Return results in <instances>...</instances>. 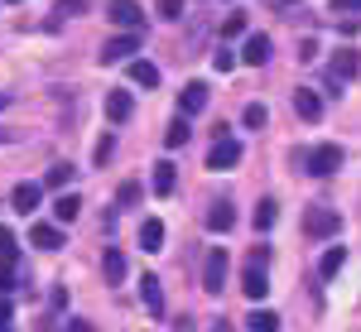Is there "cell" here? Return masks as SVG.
I'll return each instance as SVG.
<instances>
[{
    "instance_id": "obj_1",
    "label": "cell",
    "mask_w": 361,
    "mask_h": 332,
    "mask_svg": "<svg viewBox=\"0 0 361 332\" xmlns=\"http://www.w3.org/2000/svg\"><path fill=\"white\" fill-rule=\"evenodd\" d=\"M265 265H270V250L255 246V250H250V260H246V275H241V289H246L250 304H260V299L270 294V275H265Z\"/></svg>"
},
{
    "instance_id": "obj_2",
    "label": "cell",
    "mask_w": 361,
    "mask_h": 332,
    "mask_svg": "<svg viewBox=\"0 0 361 332\" xmlns=\"http://www.w3.org/2000/svg\"><path fill=\"white\" fill-rule=\"evenodd\" d=\"M342 159H347V154H342V145H313V149L304 154V164H308V173H313V178L337 173V168H342Z\"/></svg>"
},
{
    "instance_id": "obj_3",
    "label": "cell",
    "mask_w": 361,
    "mask_h": 332,
    "mask_svg": "<svg viewBox=\"0 0 361 332\" xmlns=\"http://www.w3.org/2000/svg\"><path fill=\"white\" fill-rule=\"evenodd\" d=\"M304 231L318 236V241H323V236H337V231H342V217H337L333 207H308L304 212Z\"/></svg>"
},
{
    "instance_id": "obj_4",
    "label": "cell",
    "mask_w": 361,
    "mask_h": 332,
    "mask_svg": "<svg viewBox=\"0 0 361 332\" xmlns=\"http://www.w3.org/2000/svg\"><path fill=\"white\" fill-rule=\"evenodd\" d=\"M226 270H231V260H226V250L217 246L212 255H207V265H202V289H207V294H222L226 289Z\"/></svg>"
},
{
    "instance_id": "obj_5",
    "label": "cell",
    "mask_w": 361,
    "mask_h": 332,
    "mask_svg": "<svg viewBox=\"0 0 361 332\" xmlns=\"http://www.w3.org/2000/svg\"><path fill=\"white\" fill-rule=\"evenodd\" d=\"M357 73H361V58H357V54H347V49H342V54L333 58V73H328V87H333V97H337V92H342V82H352Z\"/></svg>"
},
{
    "instance_id": "obj_6",
    "label": "cell",
    "mask_w": 361,
    "mask_h": 332,
    "mask_svg": "<svg viewBox=\"0 0 361 332\" xmlns=\"http://www.w3.org/2000/svg\"><path fill=\"white\" fill-rule=\"evenodd\" d=\"M207 164H212V168H236V164H241V145H236L231 135H217V140H212Z\"/></svg>"
},
{
    "instance_id": "obj_7",
    "label": "cell",
    "mask_w": 361,
    "mask_h": 332,
    "mask_svg": "<svg viewBox=\"0 0 361 332\" xmlns=\"http://www.w3.org/2000/svg\"><path fill=\"white\" fill-rule=\"evenodd\" d=\"M106 20L121 25L126 34H140V5L135 0H111V5H106Z\"/></svg>"
},
{
    "instance_id": "obj_8",
    "label": "cell",
    "mask_w": 361,
    "mask_h": 332,
    "mask_svg": "<svg viewBox=\"0 0 361 332\" xmlns=\"http://www.w3.org/2000/svg\"><path fill=\"white\" fill-rule=\"evenodd\" d=\"M39 197H44V188H39V183H15V193H10V207H15V212H25V217H34Z\"/></svg>"
},
{
    "instance_id": "obj_9",
    "label": "cell",
    "mask_w": 361,
    "mask_h": 332,
    "mask_svg": "<svg viewBox=\"0 0 361 332\" xmlns=\"http://www.w3.org/2000/svg\"><path fill=\"white\" fill-rule=\"evenodd\" d=\"M231 226H236V207H231V202H212V207H207V231H217V236H226V231H231Z\"/></svg>"
},
{
    "instance_id": "obj_10",
    "label": "cell",
    "mask_w": 361,
    "mask_h": 332,
    "mask_svg": "<svg viewBox=\"0 0 361 332\" xmlns=\"http://www.w3.org/2000/svg\"><path fill=\"white\" fill-rule=\"evenodd\" d=\"M130 54H140V34H121V39H111L102 49V63H126Z\"/></svg>"
},
{
    "instance_id": "obj_11",
    "label": "cell",
    "mask_w": 361,
    "mask_h": 332,
    "mask_svg": "<svg viewBox=\"0 0 361 332\" xmlns=\"http://www.w3.org/2000/svg\"><path fill=\"white\" fill-rule=\"evenodd\" d=\"M29 246L58 250V246H63V226H54V221H34V231H29Z\"/></svg>"
},
{
    "instance_id": "obj_12",
    "label": "cell",
    "mask_w": 361,
    "mask_h": 332,
    "mask_svg": "<svg viewBox=\"0 0 361 332\" xmlns=\"http://www.w3.org/2000/svg\"><path fill=\"white\" fill-rule=\"evenodd\" d=\"M294 111L313 125V121L323 116V97H318V92H308V87H294Z\"/></svg>"
},
{
    "instance_id": "obj_13",
    "label": "cell",
    "mask_w": 361,
    "mask_h": 332,
    "mask_svg": "<svg viewBox=\"0 0 361 332\" xmlns=\"http://www.w3.org/2000/svg\"><path fill=\"white\" fill-rule=\"evenodd\" d=\"M140 299H145V308H149L154 318L164 313V289H159V279H154V275H140Z\"/></svg>"
},
{
    "instance_id": "obj_14",
    "label": "cell",
    "mask_w": 361,
    "mask_h": 332,
    "mask_svg": "<svg viewBox=\"0 0 361 332\" xmlns=\"http://www.w3.org/2000/svg\"><path fill=\"white\" fill-rule=\"evenodd\" d=\"M178 106H183V116H197V111L207 106V82H188L178 92Z\"/></svg>"
},
{
    "instance_id": "obj_15",
    "label": "cell",
    "mask_w": 361,
    "mask_h": 332,
    "mask_svg": "<svg viewBox=\"0 0 361 332\" xmlns=\"http://www.w3.org/2000/svg\"><path fill=\"white\" fill-rule=\"evenodd\" d=\"M140 250H164V221L159 217L140 221Z\"/></svg>"
},
{
    "instance_id": "obj_16",
    "label": "cell",
    "mask_w": 361,
    "mask_h": 332,
    "mask_svg": "<svg viewBox=\"0 0 361 332\" xmlns=\"http://www.w3.org/2000/svg\"><path fill=\"white\" fill-rule=\"evenodd\" d=\"M241 63H250V68L270 63V39H265V34H250V39H246V49H241Z\"/></svg>"
},
{
    "instance_id": "obj_17",
    "label": "cell",
    "mask_w": 361,
    "mask_h": 332,
    "mask_svg": "<svg viewBox=\"0 0 361 332\" xmlns=\"http://www.w3.org/2000/svg\"><path fill=\"white\" fill-rule=\"evenodd\" d=\"M130 111H135L130 92H111V97H106V116H111L116 125H121V121H130Z\"/></svg>"
},
{
    "instance_id": "obj_18",
    "label": "cell",
    "mask_w": 361,
    "mask_h": 332,
    "mask_svg": "<svg viewBox=\"0 0 361 332\" xmlns=\"http://www.w3.org/2000/svg\"><path fill=\"white\" fill-rule=\"evenodd\" d=\"M102 270H106V284H121L126 279V255L116 246H106V255H102Z\"/></svg>"
},
{
    "instance_id": "obj_19",
    "label": "cell",
    "mask_w": 361,
    "mask_h": 332,
    "mask_svg": "<svg viewBox=\"0 0 361 332\" xmlns=\"http://www.w3.org/2000/svg\"><path fill=\"white\" fill-rule=\"evenodd\" d=\"M130 82L135 87H159V68L145 63V58H135V63H130Z\"/></svg>"
},
{
    "instance_id": "obj_20",
    "label": "cell",
    "mask_w": 361,
    "mask_h": 332,
    "mask_svg": "<svg viewBox=\"0 0 361 332\" xmlns=\"http://www.w3.org/2000/svg\"><path fill=\"white\" fill-rule=\"evenodd\" d=\"M78 212H82V197H78V193H63L54 202V217L58 221H78Z\"/></svg>"
},
{
    "instance_id": "obj_21",
    "label": "cell",
    "mask_w": 361,
    "mask_h": 332,
    "mask_svg": "<svg viewBox=\"0 0 361 332\" xmlns=\"http://www.w3.org/2000/svg\"><path fill=\"white\" fill-rule=\"evenodd\" d=\"M246 328H250V332H275V328H279V318L270 313V308H250Z\"/></svg>"
},
{
    "instance_id": "obj_22",
    "label": "cell",
    "mask_w": 361,
    "mask_h": 332,
    "mask_svg": "<svg viewBox=\"0 0 361 332\" xmlns=\"http://www.w3.org/2000/svg\"><path fill=\"white\" fill-rule=\"evenodd\" d=\"M188 135H193V130H188V121L178 116V121L164 130V145H169V149H183V145H188Z\"/></svg>"
},
{
    "instance_id": "obj_23",
    "label": "cell",
    "mask_w": 361,
    "mask_h": 332,
    "mask_svg": "<svg viewBox=\"0 0 361 332\" xmlns=\"http://www.w3.org/2000/svg\"><path fill=\"white\" fill-rule=\"evenodd\" d=\"M342 265H347V250H342V246H333L328 255H323V265H318V270H323V279H333L337 270H342Z\"/></svg>"
},
{
    "instance_id": "obj_24",
    "label": "cell",
    "mask_w": 361,
    "mask_h": 332,
    "mask_svg": "<svg viewBox=\"0 0 361 332\" xmlns=\"http://www.w3.org/2000/svg\"><path fill=\"white\" fill-rule=\"evenodd\" d=\"M154 193L159 197L173 193V164H154Z\"/></svg>"
},
{
    "instance_id": "obj_25",
    "label": "cell",
    "mask_w": 361,
    "mask_h": 332,
    "mask_svg": "<svg viewBox=\"0 0 361 332\" xmlns=\"http://www.w3.org/2000/svg\"><path fill=\"white\" fill-rule=\"evenodd\" d=\"M44 183H49V188H68V183H73V164H54L44 173Z\"/></svg>"
},
{
    "instance_id": "obj_26",
    "label": "cell",
    "mask_w": 361,
    "mask_h": 332,
    "mask_svg": "<svg viewBox=\"0 0 361 332\" xmlns=\"http://www.w3.org/2000/svg\"><path fill=\"white\" fill-rule=\"evenodd\" d=\"M275 202H270V197H265V202H260V207H255V231H270V226H275Z\"/></svg>"
},
{
    "instance_id": "obj_27",
    "label": "cell",
    "mask_w": 361,
    "mask_h": 332,
    "mask_svg": "<svg viewBox=\"0 0 361 332\" xmlns=\"http://www.w3.org/2000/svg\"><path fill=\"white\" fill-rule=\"evenodd\" d=\"M265 121H270V111L260 106V102H250V106H246V125H250V130H260Z\"/></svg>"
},
{
    "instance_id": "obj_28",
    "label": "cell",
    "mask_w": 361,
    "mask_h": 332,
    "mask_svg": "<svg viewBox=\"0 0 361 332\" xmlns=\"http://www.w3.org/2000/svg\"><path fill=\"white\" fill-rule=\"evenodd\" d=\"M15 289V260H0V294Z\"/></svg>"
},
{
    "instance_id": "obj_29",
    "label": "cell",
    "mask_w": 361,
    "mask_h": 332,
    "mask_svg": "<svg viewBox=\"0 0 361 332\" xmlns=\"http://www.w3.org/2000/svg\"><path fill=\"white\" fill-rule=\"evenodd\" d=\"M0 260H15V231L0 226Z\"/></svg>"
},
{
    "instance_id": "obj_30",
    "label": "cell",
    "mask_w": 361,
    "mask_h": 332,
    "mask_svg": "<svg viewBox=\"0 0 361 332\" xmlns=\"http://www.w3.org/2000/svg\"><path fill=\"white\" fill-rule=\"evenodd\" d=\"M159 15L164 20H183V0H159Z\"/></svg>"
},
{
    "instance_id": "obj_31",
    "label": "cell",
    "mask_w": 361,
    "mask_h": 332,
    "mask_svg": "<svg viewBox=\"0 0 361 332\" xmlns=\"http://www.w3.org/2000/svg\"><path fill=\"white\" fill-rule=\"evenodd\" d=\"M222 34H226V39H236V34H246V20H241V15H226Z\"/></svg>"
},
{
    "instance_id": "obj_32",
    "label": "cell",
    "mask_w": 361,
    "mask_h": 332,
    "mask_svg": "<svg viewBox=\"0 0 361 332\" xmlns=\"http://www.w3.org/2000/svg\"><path fill=\"white\" fill-rule=\"evenodd\" d=\"M121 207H130V202H140V183H121Z\"/></svg>"
},
{
    "instance_id": "obj_33",
    "label": "cell",
    "mask_w": 361,
    "mask_h": 332,
    "mask_svg": "<svg viewBox=\"0 0 361 332\" xmlns=\"http://www.w3.org/2000/svg\"><path fill=\"white\" fill-rule=\"evenodd\" d=\"M87 0H58V15H82Z\"/></svg>"
},
{
    "instance_id": "obj_34",
    "label": "cell",
    "mask_w": 361,
    "mask_h": 332,
    "mask_svg": "<svg viewBox=\"0 0 361 332\" xmlns=\"http://www.w3.org/2000/svg\"><path fill=\"white\" fill-rule=\"evenodd\" d=\"M111 149H116L111 135H102V140H97V164H106V159H111Z\"/></svg>"
},
{
    "instance_id": "obj_35",
    "label": "cell",
    "mask_w": 361,
    "mask_h": 332,
    "mask_svg": "<svg viewBox=\"0 0 361 332\" xmlns=\"http://www.w3.org/2000/svg\"><path fill=\"white\" fill-rule=\"evenodd\" d=\"M299 58H304V63H313V58H318V44H313V39H304V44H299Z\"/></svg>"
},
{
    "instance_id": "obj_36",
    "label": "cell",
    "mask_w": 361,
    "mask_h": 332,
    "mask_svg": "<svg viewBox=\"0 0 361 332\" xmlns=\"http://www.w3.org/2000/svg\"><path fill=\"white\" fill-rule=\"evenodd\" d=\"M212 63H217V73H226V68H231V63H236V58L226 54V49H217V54H212Z\"/></svg>"
},
{
    "instance_id": "obj_37",
    "label": "cell",
    "mask_w": 361,
    "mask_h": 332,
    "mask_svg": "<svg viewBox=\"0 0 361 332\" xmlns=\"http://www.w3.org/2000/svg\"><path fill=\"white\" fill-rule=\"evenodd\" d=\"M68 332H97V328H92L87 318H73V323H68Z\"/></svg>"
},
{
    "instance_id": "obj_38",
    "label": "cell",
    "mask_w": 361,
    "mask_h": 332,
    "mask_svg": "<svg viewBox=\"0 0 361 332\" xmlns=\"http://www.w3.org/2000/svg\"><path fill=\"white\" fill-rule=\"evenodd\" d=\"M333 10H361V0H333Z\"/></svg>"
},
{
    "instance_id": "obj_39",
    "label": "cell",
    "mask_w": 361,
    "mask_h": 332,
    "mask_svg": "<svg viewBox=\"0 0 361 332\" xmlns=\"http://www.w3.org/2000/svg\"><path fill=\"white\" fill-rule=\"evenodd\" d=\"M0 332H10V308L0 304Z\"/></svg>"
},
{
    "instance_id": "obj_40",
    "label": "cell",
    "mask_w": 361,
    "mask_h": 332,
    "mask_svg": "<svg viewBox=\"0 0 361 332\" xmlns=\"http://www.w3.org/2000/svg\"><path fill=\"white\" fill-rule=\"evenodd\" d=\"M212 332H236V328H231V323H226V318H217V328H212Z\"/></svg>"
},
{
    "instance_id": "obj_41",
    "label": "cell",
    "mask_w": 361,
    "mask_h": 332,
    "mask_svg": "<svg viewBox=\"0 0 361 332\" xmlns=\"http://www.w3.org/2000/svg\"><path fill=\"white\" fill-rule=\"evenodd\" d=\"M5 102H10V97H5V92H0V106H5Z\"/></svg>"
},
{
    "instance_id": "obj_42",
    "label": "cell",
    "mask_w": 361,
    "mask_h": 332,
    "mask_svg": "<svg viewBox=\"0 0 361 332\" xmlns=\"http://www.w3.org/2000/svg\"><path fill=\"white\" fill-rule=\"evenodd\" d=\"M284 5H299V0H284Z\"/></svg>"
}]
</instances>
